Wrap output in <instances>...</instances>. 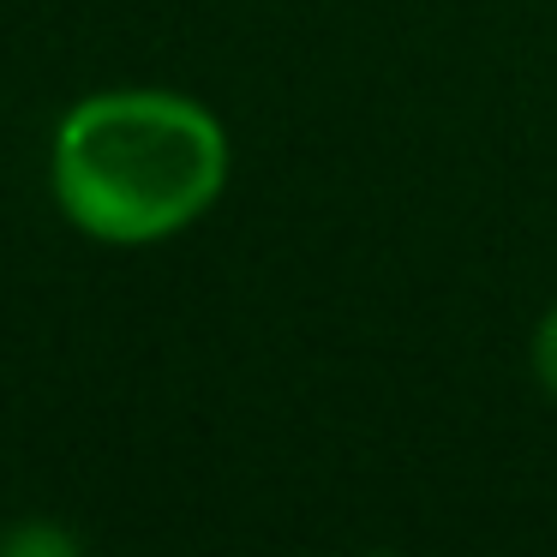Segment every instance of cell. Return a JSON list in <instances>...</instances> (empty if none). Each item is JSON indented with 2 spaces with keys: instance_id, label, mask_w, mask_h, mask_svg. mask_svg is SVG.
I'll use <instances>...</instances> for the list:
<instances>
[{
  "instance_id": "6da1fadb",
  "label": "cell",
  "mask_w": 557,
  "mask_h": 557,
  "mask_svg": "<svg viewBox=\"0 0 557 557\" xmlns=\"http://www.w3.org/2000/svg\"><path fill=\"white\" fill-rule=\"evenodd\" d=\"M49 186L90 240L157 246L222 198L228 133L181 90H97L54 126Z\"/></svg>"
},
{
  "instance_id": "7a4b0ae2",
  "label": "cell",
  "mask_w": 557,
  "mask_h": 557,
  "mask_svg": "<svg viewBox=\"0 0 557 557\" xmlns=\"http://www.w3.org/2000/svg\"><path fill=\"white\" fill-rule=\"evenodd\" d=\"M0 557H85V552L54 521H18V528L0 533Z\"/></svg>"
},
{
  "instance_id": "3957f363",
  "label": "cell",
  "mask_w": 557,
  "mask_h": 557,
  "mask_svg": "<svg viewBox=\"0 0 557 557\" xmlns=\"http://www.w3.org/2000/svg\"><path fill=\"white\" fill-rule=\"evenodd\" d=\"M533 372H540L545 396H557V306L540 318V330H533Z\"/></svg>"
},
{
  "instance_id": "277c9868",
  "label": "cell",
  "mask_w": 557,
  "mask_h": 557,
  "mask_svg": "<svg viewBox=\"0 0 557 557\" xmlns=\"http://www.w3.org/2000/svg\"><path fill=\"white\" fill-rule=\"evenodd\" d=\"M372 557H389V552H372Z\"/></svg>"
}]
</instances>
